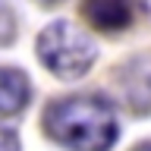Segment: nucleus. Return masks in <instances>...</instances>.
I'll return each mask as SVG.
<instances>
[{
	"label": "nucleus",
	"instance_id": "obj_6",
	"mask_svg": "<svg viewBox=\"0 0 151 151\" xmlns=\"http://www.w3.org/2000/svg\"><path fill=\"white\" fill-rule=\"evenodd\" d=\"M16 38V19H13V9L6 6V0H0V44H9Z\"/></svg>",
	"mask_w": 151,
	"mask_h": 151
},
{
	"label": "nucleus",
	"instance_id": "obj_2",
	"mask_svg": "<svg viewBox=\"0 0 151 151\" xmlns=\"http://www.w3.org/2000/svg\"><path fill=\"white\" fill-rule=\"evenodd\" d=\"M98 47L82 28L66 19H57L38 35V60L60 79H79L94 66Z\"/></svg>",
	"mask_w": 151,
	"mask_h": 151
},
{
	"label": "nucleus",
	"instance_id": "obj_8",
	"mask_svg": "<svg viewBox=\"0 0 151 151\" xmlns=\"http://www.w3.org/2000/svg\"><path fill=\"white\" fill-rule=\"evenodd\" d=\"M132 151H151V142H142V145H135Z\"/></svg>",
	"mask_w": 151,
	"mask_h": 151
},
{
	"label": "nucleus",
	"instance_id": "obj_1",
	"mask_svg": "<svg viewBox=\"0 0 151 151\" xmlns=\"http://www.w3.org/2000/svg\"><path fill=\"white\" fill-rule=\"evenodd\" d=\"M44 132L69 151H107L120 135V126L107 98L73 94L47 104Z\"/></svg>",
	"mask_w": 151,
	"mask_h": 151
},
{
	"label": "nucleus",
	"instance_id": "obj_7",
	"mask_svg": "<svg viewBox=\"0 0 151 151\" xmlns=\"http://www.w3.org/2000/svg\"><path fill=\"white\" fill-rule=\"evenodd\" d=\"M0 151H19V139H16V132L0 129Z\"/></svg>",
	"mask_w": 151,
	"mask_h": 151
},
{
	"label": "nucleus",
	"instance_id": "obj_10",
	"mask_svg": "<svg viewBox=\"0 0 151 151\" xmlns=\"http://www.w3.org/2000/svg\"><path fill=\"white\" fill-rule=\"evenodd\" d=\"M145 6H148V13H151V0H145Z\"/></svg>",
	"mask_w": 151,
	"mask_h": 151
},
{
	"label": "nucleus",
	"instance_id": "obj_5",
	"mask_svg": "<svg viewBox=\"0 0 151 151\" xmlns=\"http://www.w3.org/2000/svg\"><path fill=\"white\" fill-rule=\"evenodd\" d=\"M85 19L101 32H123L132 22V0H85Z\"/></svg>",
	"mask_w": 151,
	"mask_h": 151
},
{
	"label": "nucleus",
	"instance_id": "obj_9",
	"mask_svg": "<svg viewBox=\"0 0 151 151\" xmlns=\"http://www.w3.org/2000/svg\"><path fill=\"white\" fill-rule=\"evenodd\" d=\"M38 3H44V6H54V3H63V0H38Z\"/></svg>",
	"mask_w": 151,
	"mask_h": 151
},
{
	"label": "nucleus",
	"instance_id": "obj_4",
	"mask_svg": "<svg viewBox=\"0 0 151 151\" xmlns=\"http://www.w3.org/2000/svg\"><path fill=\"white\" fill-rule=\"evenodd\" d=\"M32 101V82L16 66H0V116L22 113Z\"/></svg>",
	"mask_w": 151,
	"mask_h": 151
},
{
	"label": "nucleus",
	"instance_id": "obj_3",
	"mask_svg": "<svg viewBox=\"0 0 151 151\" xmlns=\"http://www.w3.org/2000/svg\"><path fill=\"white\" fill-rule=\"evenodd\" d=\"M116 91L129 113H151V54H139L120 69Z\"/></svg>",
	"mask_w": 151,
	"mask_h": 151
}]
</instances>
